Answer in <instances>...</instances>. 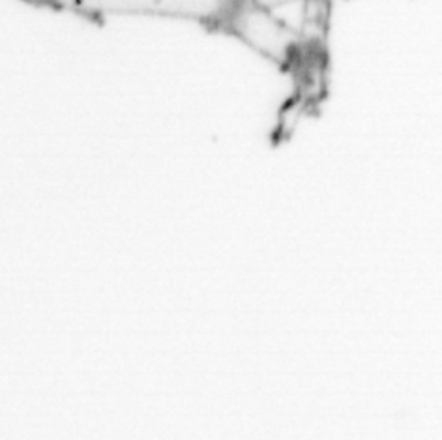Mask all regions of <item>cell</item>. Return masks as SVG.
I'll return each mask as SVG.
<instances>
[{
  "mask_svg": "<svg viewBox=\"0 0 442 440\" xmlns=\"http://www.w3.org/2000/svg\"><path fill=\"white\" fill-rule=\"evenodd\" d=\"M71 8L99 12H157L187 17L225 19L236 0H57Z\"/></svg>",
  "mask_w": 442,
  "mask_h": 440,
  "instance_id": "obj_1",
  "label": "cell"
}]
</instances>
